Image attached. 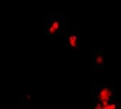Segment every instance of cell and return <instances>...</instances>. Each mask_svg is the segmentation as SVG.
Segmentation results:
<instances>
[{
	"label": "cell",
	"mask_w": 121,
	"mask_h": 109,
	"mask_svg": "<svg viewBox=\"0 0 121 109\" xmlns=\"http://www.w3.org/2000/svg\"><path fill=\"white\" fill-rule=\"evenodd\" d=\"M80 36L75 31L68 29L64 35L65 45L67 49L73 55H78L80 49Z\"/></svg>",
	"instance_id": "277c9868"
},
{
	"label": "cell",
	"mask_w": 121,
	"mask_h": 109,
	"mask_svg": "<svg viewBox=\"0 0 121 109\" xmlns=\"http://www.w3.org/2000/svg\"><path fill=\"white\" fill-rule=\"evenodd\" d=\"M106 53L102 47H93L91 49V69L102 71L106 69Z\"/></svg>",
	"instance_id": "3957f363"
},
{
	"label": "cell",
	"mask_w": 121,
	"mask_h": 109,
	"mask_svg": "<svg viewBox=\"0 0 121 109\" xmlns=\"http://www.w3.org/2000/svg\"><path fill=\"white\" fill-rule=\"evenodd\" d=\"M68 29L67 13H45L44 32L51 40H55L57 35H63Z\"/></svg>",
	"instance_id": "6da1fadb"
},
{
	"label": "cell",
	"mask_w": 121,
	"mask_h": 109,
	"mask_svg": "<svg viewBox=\"0 0 121 109\" xmlns=\"http://www.w3.org/2000/svg\"><path fill=\"white\" fill-rule=\"evenodd\" d=\"M118 98L115 85L105 83H94L91 85V102H108Z\"/></svg>",
	"instance_id": "7a4b0ae2"
},
{
	"label": "cell",
	"mask_w": 121,
	"mask_h": 109,
	"mask_svg": "<svg viewBox=\"0 0 121 109\" xmlns=\"http://www.w3.org/2000/svg\"><path fill=\"white\" fill-rule=\"evenodd\" d=\"M91 109H121V100L118 97L108 102H91Z\"/></svg>",
	"instance_id": "5b68a950"
}]
</instances>
